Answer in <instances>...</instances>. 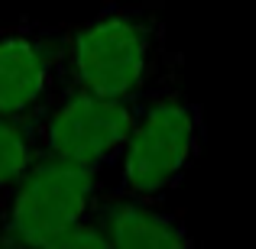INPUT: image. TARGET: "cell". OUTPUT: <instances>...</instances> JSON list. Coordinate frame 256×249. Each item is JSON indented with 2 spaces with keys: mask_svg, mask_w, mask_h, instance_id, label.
Masks as SVG:
<instances>
[{
  "mask_svg": "<svg viewBox=\"0 0 256 249\" xmlns=\"http://www.w3.org/2000/svg\"><path fill=\"white\" fill-rule=\"evenodd\" d=\"M198 249H201V246H198Z\"/></svg>",
  "mask_w": 256,
  "mask_h": 249,
  "instance_id": "cell-9",
  "label": "cell"
},
{
  "mask_svg": "<svg viewBox=\"0 0 256 249\" xmlns=\"http://www.w3.org/2000/svg\"><path fill=\"white\" fill-rule=\"evenodd\" d=\"M140 100L104 97V94L72 87L58 94L39 126V146L46 156L68 159L78 165L104 168L117 162L136 123Z\"/></svg>",
  "mask_w": 256,
  "mask_h": 249,
  "instance_id": "cell-4",
  "label": "cell"
},
{
  "mask_svg": "<svg viewBox=\"0 0 256 249\" xmlns=\"http://www.w3.org/2000/svg\"><path fill=\"white\" fill-rule=\"evenodd\" d=\"M98 220L114 249H198L185 220L156 204V198L120 194L98 204Z\"/></svg>",
  "mask_w": 256,
  "mask_h": 249,
  "instance_id": "cell-6",
  "label": "cell"
},
{
  "mask_svg": "<svg viewBox=\"0 0 256 249\" xmlns=\"http://www.w3.org/2000/svg\"><path fill=\"white\" fill-rule=\"evenodd\" d=\"M68 45L58 49L39 29L0 32V117L30 120L56 104Z\"/></svg>",
  "mask_w": 256,
  "mask_h": 249,
  "instance_id": "cell-5",
  "label": "cell"
},
{
  "mask_svg": "<svg viewBox=\"0 0 256 249\" xmlns=\"http://www.w3.org/2000/svg\"><path fill=\"white\" fill-rule=\"evenodd\" d=\"M166 26L150 6H114L78 26L68 39V75L104 97L146 100L169 78Z\"/></svg>",
  "mask_w": 256,
  "mask_h": 249,
  "instance_id": "cell-1",
  "label": "cell"
},
{
  "mask_svg": "<svg viewBox=\"0 0 256 249\" xmlns=\"http://www.w3.org/2000/svg\"><path fill=\"white\" fill-rule=\"evenodd\" d=\"M36 162V143L23 120L0 117V191L13 188Z\"/></svg>",
  "mask_w": 256,
  "mask_h": 249,
  "instance_id": "cell-7",
  "label": "cell"
},
{
  "mask_svg": "<svg viewBox=\"0 0 256 249\" xmlns=\"http://www.w3.org/2000/svg\"><path fill=\"white\" fill-rule=\"evenodd\" d=\"M204 113L178 91H156L140 100L136 123L120 152V188L136 198H162L198 162Z\"/></svg>",
  "mask_w": 256,
  "mask_h": 249,
  "instance_id": "cell-2",
  "label": "cell"
},
{
  "mask_svg": "<svg viewBox=\"0 0 256 249\" xmlns=\"http://www.w3.org/2000/svg\"><path fill=\"white\" fill-rule=\"evenodd\" d=\"M39 249H114V246H110V240H107L104 224H100L98 214H94V217L75 224L72 230H65L62 237L49 240V243L39 246Z\"/></svg>",
  "mask_w": 256,
  "mask_h": 249,
  "instance_id": "cell-8",
  "label": "cell"
},
{
  "mask_svg": "<svg viewBox=\"0 0 256 249\" xmlns=\"http://www.w3.org/2000/svg\"><path fill=\"white\" fill-rule=\"evenodd\" d=\"M100 168L46 156L13 185L4 233L16 249H39L75 224L94 217Z\"/></svg>",
  "mask_w": 256,
  "mask_h": 249,
  "instance_id": "cell-3",
  "label": "cell"
}]
</instances>
